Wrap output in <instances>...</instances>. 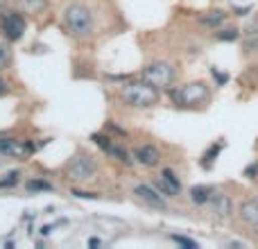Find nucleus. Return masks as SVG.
<instances>
[{
  "label": "nucleus",
  "instance_id": "nucleus-1",
  "mask_svg": "<svg viewBox=\"0 0 258 249\" xmlns=\"http://www.w3.org/2000/svg\"><path fill=\"white\" fill-rule=\"evenodd\" d=\"M120 98L134 109H150V107H154V104H159L161 93L156 86L147 84L145 80H138V82H127V84H122Z\"/></svg>",
  "mask_w": 258,
  "mask_h": 249
},
{
  "label": "nucleus",
  "instance_id": "nucleus-2",
  "mask_svg": "<svg viewBox=\"0 0 258 249\" xmlns=\"http://www.w3.org/2000/svg\"><path fill=\"white\" fill-rule=\"evenodd\" d=\"M170 98L177 107L181 109H197V107H204L209 104L211 100V89L206 82H188V84L179 86V89L170 91Z\"/></svg>",
  "mask_w": 258,
  "mask_h": 249
},
{
  "label": "nucleus",
  "instance_id": "nucleus-3",
  "mask_svg": "<svg viewBox=\"0 0 258 249\" xmlns=\"http://www.w3.org/2000/svg\"><path fill=\"white\" fill-rule=\"evenodd\" d=\"M63 23L75 39H89L93 32V12L82 3H71L63 9Z\"/></svg>",
  "mask_w": 258,
  "mask_h": 249
},
{
  "label": "nucleus",
  "instance_id": "nucleus-4",
  "mask_svg": "<svg viewBox=\"0 0 258 249\" xmlns=\"http://www.w3.org/2000/svg\"><path fill=\"white\" fill-rule=\"evenodd\" d=\"M177 68L168 61H154V64H147L145 68L141 71V80H145L147 84L156 86L159 91L170 89V86L177 82Z\"/></svg>",
  "mask_w": 258,
  "mask_h": 249
},
{
  "label": "nucleus",
  "instance_id": "nucleus-5",
  "mask_svg": "<svg viewBox=\"0 0 258 249\" xmlns=\"http://www.w3.org/2000/svg\"><path fill=\"white\" fill-rule=\"evenodd\" d=\"M95 172H98V163H95L93 156L86 154H75L66 165V177L77 183L95 179Z\"/></svg>",
  "mask_w": 258,
  "mask_h": 249
},
{
  "label": "nucleus",
  "instance_id": "nucleus-6",
  "mask_svg": "<svg viewBox=\"0 0 258 249\" xmlns=\"http://www.w3.org/2000/svg\"><path fill=\"white\" fill-rule=\"evenodd\" d=\"M0 30L7 36L9 41H21L23 34H25V18L18 12H7L3 9L0 12Z\"/></svg>",
  "mask_w": 258,
  "mask_h": 249
},
{
  "label": "nucleus",
  "instance_id": "nucleus-7",
  "mask_svg": "<svg viewBox=\"0 0 258 249\" xmlns=\"http://www.w3.org/2000/svg\"><path fill=\"white\" fill-rule=\"evenodd\" d=\"M134 195L143 202V204L152 206V209H159V211H165L168 209V202H165V195H161L154 186H147V183H138L134 188Z\"/></svg>",
  "mask_w": 258,
  "mask_h": 249
},
{
  "label": "nucleus",
  "instance_id": "nucleus-8",
  "mask_svg": "<svg viewBox=\"0 0 258 249\" xmlns=\"http://www.w3.org/2000/svg\"><path fill=\"white\" fill-rule=\"evenodd\" d=\"M132 156H134V161H138V163L145 165V168H156V165L161 163V152H159V147H154V145L134 147Z\"/></svg>",
  "mask_w": 258,
  "mask_h": 249
},
{
  "label": "nucleus",
  "instance_id": "nucleus-9",
  "mask_svg": "<svg viewBox=\"0 0 258 249\" xmlns=\"http://www.w3.org/2000/svg\"><path fill=\"white\" fill-rule=\"evenodd\" d=\"M211 206H213V213L218 220H229L233 213V202H231V197L224 195V193H213Z\"/></svg>",
  "mask_w": 258,
  "mask_h": 249
},
{
  "label": "nucleus",
  "instance_id": "nucleus-10",
  "mask_svg": "<svg viewBox=\"0 0 258 249\" xmlns=\"http://www.w3.org/2000/svg\"><path fill=\"white\" fill-rule=\"evenodd\" d=\"M238 215H240L242 222L249 224L251 229H258V200L256 197L240 202V206H238Z\"/></svg>",
  "mask_w": 258,
  "mask_h": 249
},
{
  "label": "nucleus",
  "instance_id": "nucleus-11",
  "mask_svg": "<svg viewBox=\"0 0 258 249\" xmlns=\"http://www.w3.org/2000/svg\"><path fill=\"white\" fill-rule=\"evenodd\" d=\"M227 16L229 14L224 12V9H209V12L197 16V23H200L202 27H209V30H218V27H222L224 23H227Z\"/></svg>",
  "mask_w": 258,
  "mask_h": 249
},
{
  "label": "nucleus",
  "instance_id": "nucleus-12",
  "mask_svg": "<svg viewBox=\"0 0 258 249\" xmlns=\"http://www.w3.org/2000/svg\"><path fill=\"white\" fill-rule=\"evenodd\" d=\"M25 141H16L9 136H0V154L5 156H23L25 154Z\"/></svg>",
  "mask_w": 258,
  "mask_h": 249
},
{
  "label": "nucleus",
  "instance_id": "nucleus-13",
  "mask_svg": "<svg viewBox=\"0 0 258 249\" xmlns=\"http://www.w3.org/2000/svg\"><path fill=\"white\" fill-rule=\"evenodd\" d=\"M224 147H227V141H224V138H220V141H215L213 145H211L209 150H206L204 154H202V161H200V165H202V168H204V170H211V168H213L215 159H218V156H220V152H222Z\"/></svg>",
  "mask_w": 258,
  "mask_h": 249
},
{
  "label": "nucleus",
  "instance_id": "nucleus-14",
  "mask_svg": "<svg viewBox=\"0 0 258 249\" xmlns=\"http://www.w3.org/2000/svg\"><path fill=\"white\" fill-rule=\"evenodd\" d=\"M213 193L215 191L211 186H192L190 188V200H192V204L204 206V204H209V202H211Z\"/></svg>",
  "mask_w": 258,
  "mask_h": 249
},
{
  "label": "nucleus",
  "instance_id": "nucleus-15",
  "mask_svg": "<svg viewBox=\"0 0 258 249\" xmlns=\"http://www.w3.org/2000/svg\"><path fill=\"white\" fill-rule=\"evenodd\" d=\"M16 3L25 14H34V16L48 9V0H16Z\"/></svg>",
  "mask_w": 258,
  "mask_h": 249
},
{
  "label": "nucleus",
  "instance_id": "nucleus-16",
  "mask_svg": "<svg viewBox=\"0 0 258 249\" xmlns=\"http://www.w3.org/2000/svg\"><path fill=\"white\" fill-rule=\"evenodd\" d=\"M161 179H163V181L168 183L170 188H172V191H174V195H181V191H183V183H181V179L177 177V172H174V170L163 168V170H161Z\"/></svg>",
  "mask_w": 258,
  "mask_h": 249
},
{
  "label": "nucleus",
  "instance_id": "nucleus-17",
  "mask_svg": "<svg viewBox=\"0 0 258 249\" xmlns=\"http://www.w3.org/2000/svg\"><path fill=\"white\" fill-rule=\"evenodd\" d=\"M215 39L222 41V43H233V41L240 39V30L238 27H218Z\"/></svg>",
  "mask_w": 258,
  "mask_h": 249
},
{
  "label": "nucleus",
  "instance_id": "nucleus-18",
  "mask_svg": "<svg viewBox=\"0 0 258 249\" xmlns=\"http://www.w3.org/2000/svg\"><path fill=\"white\" fill-rule=\"evenodd\" d=\"M107 154L113 156V159H118L120 163H125V165H132V163H134L132 154H129V152H127L122 145H116V143H111V147L107 150Z\"/></svg>",
  "mask_w": 258,
  "mask_h": 249
},
{
  "label": "nucleus",
  "instance_id": "nucleus-19",
  "mask_svg": "<svg viewBox=\"0 0 258 249\" xmlns=\"http://www.w3.org/2000/svg\"><path fill=\"white\" fill-rule=\"evenodd\" d=\"M25 188H27V193H50V191H54L52 183L43 181V179H30V181L25 183Z\"/></svg>",
  "mask_w": 258,
  "mask_h": 249
},
{
  "label": "nucleus",
  "instance_id": "nucleus-20",
  "mask_svg": "<svg viewBox=\"0 0 258 249\" xmlns=\"http://www.w3.org/2000/svg\"><path fill=\"white\" fill-rule=\"evenodd\" d=\"M242 52L245 54L258 52V34H242Z\"/></svg>",
  "mask_w": 258,
  "mask_h": 249
},
{
  "label": "nucleus",
  "instance_id": "nucleus-21",
  "mask_svg": "<svg viewBox=\"0 0 258 249\" xmlns=\"http://www.w3.org/2000/svg\"><path fill=\"white\" fill-rule=\"evenodd\" d=\"M91 141H93L98 147H102L104 152H107L109 147H111V143H113L109 134H91Z\"/></svg>",
  "mask_w": 258,
  "mask_h": 249
},
{
  "label": "nucleus",
  "instance_id": "nucleus-22",
  "mask_svg": "<svg viewBox=\"0 0 258 249\" xmlns=\"http://www.w3.org/2000/svg\"><path fill=\"white\" fill-rule=\"evenodd\" d=\"M170 240L177 242V245H181V247H186V249H197V247H200V242H197V240L186 238V236H177V233H172V236H170Z\"/></svg>",
  "mask_w": 258,
  "mask_h": 249
},
{
  "label": "nucleus",
  "instance_id": "nucleus-23",
  "mask_svg": "<svg viewBox=\"0 0 258 249\" xmlns=\"http://www.w3.org/2000/svg\"><path fill=\"white\" fill-rule=\"evenodd\" d=\"M18 179H21L18 172H7L3 179H0V188H14L18 183Z\"/></svg>",
  "mask_w": 258,
  "mask_h": 249
},
{
  "label": "nucleus",
  "instance_id": "nucleus-24",
  "mask_svg": "<svg viewBox=\"0 0 258 249\" xmlns=\"http://www.w3.org/2000/svg\"><path fill=\"white\" fill-rule=\"evenodd\" d=\"M9 64H12V50L9 45L0 43V68H7Z\"/></svg>",
  "mask_w": 258,
  "mask_h": 249
},
{
  "label": "nucleus",
  "instance_id": "nucleus-25",
  "mask_svg": "<svg viewBox=\"0 0 258 249\" xmlns=\"http://www.w3.org/2000/svg\"><path fill=\"white\" fill-rule=\"evenodd\" d=\"M154 188H156V191H159L161 193V195H165V197H177V195H174V191H172V188H170L168 186V183H165L163 181V179H156V181H154Z\"/></svg>",
  "mask_w": 258,
  "mask_h": 249
},
{
  "label": "nucleus",
  "instance_id": "nucleus-26",
  "mask_svg": "<svg viewBox=\"0 0 258 249\" xmlns=\"http://www.w3.org/2000/svg\"><path fill=\"white\" fill-rule=\"evenodd\" d=\"M211 75H213V80H215V86H224L229 82V73H220L215 66H211Z\"/></svg>",
  "mask_w": 258,
  "mask_h": 249
},
{
  "label": "nucleus",
  "instance_id": "nucleus-27",
  "mask_svg": "<svg viewBox=\"0 0 258 249\" xmlns=\"http://www.w3.org/2000/svg\"><path fill=\"white\" fill-rule=\"evenodd\" d=\"M247 80H251V84H256L258 82V66H249V71H247L245 75H240V84H245Z\"/></svg>",
  "mask_w": 258,
  "mask_h": 249
},
{
  "label": "nucleus",
  "instance_id": "nucleus-28",
  "mask_svg": "<svg viewBox=\"0 0 258 249\" xmlns=\"http://www.w3.org/2000/svg\"><path fill=\"white\" fill-rule=\"evenodd\" d=\"M242 174H245V177L249 179V181H256V179H258V161H254V163L247 165L245 172H242Z\"/></svg>",
  "mask_w": 258,
  "mask_h": 249
},
{
  "label": "nucleus",
  "instance_id": "nucleus-29",
  "mask_svg": "<svg viewBox=\"0 0 258 249\" xmlns=\"http://www.w3.org/2000/svg\"><path fill=\"white\" fill-rule=\"evenodd\" d=\"M71 195L82 197V200H95V197H98V193H84V191H77V188H73Z\"/></svg>",
  "mask_w": 258,
  "mask_h": 249
},
{
  "label": "nucleus",
  "instance_id": "nucleus-30",
  "mask_svg": "<svg viewBox=\"0 0 258 249\" xmlns=\"http://www.w3.org/2000/svg\"><path fill=\"white\" fill-rule=\"evenodd\" d=\"M242 34H258V18H254V21L247 23L245 30H242Z\"/></svg>",
  "mask_w": 258,
  "mask_h": 249
},
{
  "label": "nucleus",
  "instance_id": "nucleus-31",
  "mask_svg": "<svg viewBox=\"0 0 258 249\" xmlns=\"http://www.w3.org/2000/svg\"><path fill=\"white\" fill-rule=\"evenodd\" d=\"M104 129H109V132L118 134V136H127V129L118 127V125H116V122H107V125H104Z\"/></svg>",
  "mask_w": 258,
  "mask_h": 249
},
{
  "label": "nucleus",
  "instance_id": "nucleus-32",
  "mask_svg": "<svg viewBox=\"0 0 258 249\" xmlns=\"http://www.w3.org/2000/svg\"><path fill=\"white\" fill-rule=\"evenodd\" d=\"M251 9H254V5H245V7H233V12H236V16H247Z\"/></svg>",
  "mask_w": 258,
  "mask_h": 249
},
{
  "label": "nucleus",
  "instance_id": "nucleus-33",
  "mask_svg": "<svg viewBox=\"0 0 258 249\" xmlns=\"http://www.w3.org/2000/svg\"><path fill=\"white\" fill-rule=\"evenodd\" d=\"M7 91H9V89H7V82L0 77V98H3V95H7Z\"/></svg>",
  "mask_w": 258,
  "mask_h": 249
},
{
  "label": "nucleus",
  "instance_id": "nucleus-34",
  "mask_svg": "<svg viewBox=\"0 0 258 249\" xmlns=\"http://www.w3.org/2000/svg\"><path fill=\"white\" fill-rule=\"evenodd\" d=\"M52 229H54V227H50V224H45V227L41 229V233H43V236H50V233H52Z\"/></svg>",
  "mask_w": 258,
  "mask_h": 249
},
{
  "label": "nucleus",
  "instance_id": "nucleus-35",
  "mask_svg": "<svg viewBox=\"0 0 258 249\" xmlns=\"http://www.w3.org/2000/svg\"><path fill=\"white\" fill-rule=\"evenodd\" d=\"M89 245H91V247H100V245H102V242H100L98 238H91V240H89Z\"/></svg>",
  "mask_w": 258,
  "mask_h": 249
},
{
  "label": "nucleus",
  "instance_id": "nucleus-36",
  "mask_svg": "<svg viewBox=\"0 0 258 249\" xmlns=\"http://www.w3.org/2000/svg\"><path fill=\"white\" fill-rule=\"evenodd\" d=\"M7 3H9V0H0V9H3L5 5H7Z\"/></svg>",
  "mask_w": 258,
  "mask_h": 249
}]
</instances>
